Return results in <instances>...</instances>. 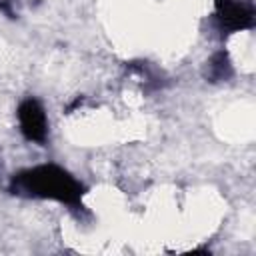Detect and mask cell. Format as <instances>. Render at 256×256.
I'll return each mask as SVG.
<instances>
[{"instance_id": "5", "label": "cell", "mask_w": 256, "mask_h": 256, "mask_svg": "<svg viewBox=\"0 0 256 256\" xmlns=\"http://www.w3.org/2000/svg\"><path fill=\"white\" fill-rule=\"evenodd\" d=\"M0 12H4L8 18H14V10L10 6V0H0Z\"/></svg>"}, {"instance_id": "1", "label": "cell", "mask_w": 256, "mask_h": 256, "mask_svg": "<svg viewBox=\"0 0 256 256\" xmlns=\"http://www.w3.org/2000/svg\"><path fill=\"white\" fill-rule=\"evenodd\" d=\"M10 192L24 198L54 200L70 208H84V186L66 168L48 162L20 170L10 180Z\"/></svg>"}, {"instance_id": "3", "label": "cell", "mask_w": 256, "mask_h": 256, "mask_svg": "<svg viewBox=\"0 0 256 256\" xmlns=\"http://www.w3.org/2000/svg\"><path fill=\"white\" fill-rule=\"evenodd\" d=\"M16 118H18L20 132L28 142L44 144L48 140V116L38 98L34 96L24 98L18 104Z\"/></svg>"}, {"instance_id": "4", "label": "cell", "mask_w": 256, "mask_h": 256, "mask_svg": "<svg viewBox=\"0 0 256 256\" xmlns=\"http://www.w3.org/2000/svg\"><path fill=\"white\" fill-rule=\"evenodd\" d=\"M232 74H234V68L228 52L226 50L214 52L206 64V78L210 82H226L228 78H232Z\"/></svg>"}, {"instance_id": "2", "label": "cell", "mask_w": 256, "mask_h": 256, "mask_svg": "<svg viewBox=\"0 0 256 256\" xmlns=\"http://www.w3.org/2000/svg\"><path fill=\"white\" fill-rule=\"evenodd\" d=\"M218 28L226 34L254 28V6L248 0H214Z\"/></svg>"}]
</instances>
